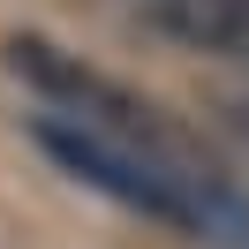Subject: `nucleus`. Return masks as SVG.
<instances>
[{
    "label": "nucleus",
    "mask_w": 249,
    "mask_h": 249,
    "mask_svg": "<svg viewBox=\"0 0 249 249\" xmlns=\"http://www.w3.org/2000/svg\"><path fill=\"white\" fill-rule=\"evenodd\" d=\"M8 68H16L23 83H31L38 98H46V113H68V121H91V128H106V136H128V143H143V151H174V159H196L181 136H174L166 121H159V106L151 98H136L128 83H113L106 68H91L83 53H68V46H53V38H38V31H16L8 38Z\"/></svg>",
    "instance_id": "obj_1"
},
{
    "label": "nucleus",
    "mask_w": 249,
    "mask_h": 249,
    "mask_svg": "<svg viewBox=\"0 0 249 249\" xmlns=\"http://www.w3.org/2000/svg\"><path fill=\"white\" fill-rule=\"evenodd\" d=\"M227 128H234V136L249 143V98H234V106H227Z\"/></svg>",
    "instance_id": "obj_3"
},
{
    "label": "nucleus",
    "mask_w": 249,
    "mask_h": 249,
    "mask_svg": "<svg viewBox=\"0 0 249 249\" xmlns=\"http://www.w3.org/2000/svg\"><path fill=\"white\" fill-rule=\"evenodd\" d=\"M136 16L189 53L249 61V0H136Z\"/></svg>",
    "instance_id": "obj_2"
}]
</instances>
